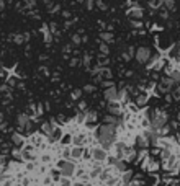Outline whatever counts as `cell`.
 Listing matches in <instances>:
<instances>
[{
    "label": "cell",
    "instance_id": "6da1fadb",
    "mask_svg": "<svg viewBox=\"0 0 180 186\" xmlns=\"http://www.w3.org/2000/svg\"><path fill=\"white\" fill-rule=\"evenodd\" d=\"M115 136H116V126H110V124H103V126L98 127L97 131V139L100 141L102 144V149L108 150L111 147L115 141Z\"/></svg>",
    "mask_w": 180,
    "mask_h": 186
},
{
    "label": "cell",
    "instance_id": "7a4b0ae2",
    "mask_svg": "<svg viewBox=\"0 0 180 186\" xmlns=\"http://www.w3.org/2000/svg\"><path fill=\"white\" fill-rule=\"evenodd\" d=\"M134 56H136V60L139 64H147L149 59H151V51H149V47H139Z\"/></svg>",
    "mask_w": 180,
    "mask_h": 186
},
{
    "label": "cell",
    "instance_id": "3957f363",
    "mask_svg": "<svg viewBox=\"0 0 180 186\" xmlns=\"http://www.w3.org/2000/svg\"><path fill=\"white\" fill-rule=\"evenodd\" d=\"M59 168H61V175H64V176H71L72 173H74V163L72 162H66V160H62L59 163Z\"/></svg>",
    "mask_w": 180,
    "mask_h": 186
},
{
    "label": "cell",
    "instance_id": "277c9868",
    "mask_svg": "<svg viewBox=\"0 0 180 186\" xmlns=\"http://www.w3.org/2000/svg\"><path fill=\"white\" fill-rule=\"evenodd\" d=\"M105 98L108 100V101H116V100H120V91L115 87H108L105 90Z\"/></svg>",
    "mask_w": 180,
    "mask_h": 186
},
{
    "label": "cell",
    "instance_id": "5b68a950",
    "mask_svg": "<svg viewBox=\"0 0 180 186\" xmlns=\"http://www.w3.org/2000/svg\"><path fill=\"white\" fill-rule=\"evenodd\" d=\"M142 10L136 5V7H129L128 8V17L131 18V20H139V18H142Z\"/></svg>",
    "mask_w": 180,
    "mask_h": 186
},
{
    "label": "cell",
    "instance_id": "8992f818",
    "mask_svg": "<svg viewBox=\"0 0 180 186\" xmlns=\"http://www.w3.org/2000/svg\"><path fill=\"white\" fill-rule=\"evenodd\" d=\"M92 157L95 158L97 162H103L106 158V150L102 147H97V149H92Z\"/></svg>",
    "mask_w": 180,
    "mask_h": 186
},
{
    "label": "cell",
    "instance_id": "52a82bcc",
    "mask_svg": "<svg viewBox=\"0 0 180 186\" xmlns=\"http://www.w3.org/2000/svg\"><path fill=\"white\" fill-rule=\"evenodd\" d=\"M105 124H110V126H118L121 121V116H105Z\"/></svg>",
    "mask_w": 180,
    "mask_h": 186
},
{
    "label": "cell",
    "instance_id": "ba28073f",
    "mask_svg": "<svg viewBox=\"0 0 180 186\" xmlns=\"http://www.w3.org/2000/svg\"><path fill=\"white\" fill-rule=\"evenodd\" d=\"M41 131L46 134V136H51L53 131H54V123H44L43 124V127H41Z\"/></svg>",
    "mask_w": 180,
    "mask_h": 186
},
{
    "label": "cell",
    "instance_id": "9c48e42d",
    "mask_svg": "<svg viewBox=\"0 0 180 186\" xmlns=\"http://www.w3.org/2000/svg\"><path fill=\"white\" fill-rule=\"evenodd\" d=\"M113 165L116 167V170H120V172H126V168H128V165H126L124 160H115Z\"/></svg>",
    "mask_w": 180,
    "mask_h": 186
},
{
    "label": "cell",
    "instance_id": "30bf717a",
    "mask_svg": "<svg viewBox=\"0 0 180 186\" xmlns=\"http://www.w3.org/2000/svg\"><path fill=\"white\" fill-rule=\"evenodd\" d=\"M164 123H166V118H164V116H157V118H154V121H152V126L154 127H162Z\"/></svg>",
    "mask_w": 180,
    "mask_h": 186
},
{
    "label": "cell",
    "instance_id": "8fae6325",
    "mask_svg": "<svg viewBox=\"0 0 180 186\" xmlns=\"http://www.w3.org/2000/svg\"><path fill=\"white\" fill-rule=\"evenodd\" d=\"M144 137H146V141L151 142V144H154V142L157 141V136H155V132H152V131H147V132L144 134Z\"/></svg>",
    "mask_w": 180,
    "mask_h": 186
},
{
    "label": "cell",
    "instance_id": "7c38bea8",
    "mask_svg": "<svg viewBox=\"0 0 180 186\" xmlns=\"http://www.w3.org/2000/svg\"><path fill=\"white\" fill-rule=\"evenodd\" d=\"M17 121H18V126H21V127L26 126V124L30 123V119H28V116H26V114H20Z\"/></svg>",
    "mask_w": 180,
    "mask_h": 186
},
{
    "label": "cell",
    "instance_id": "4fadbf2b",
    "mask_svg": "<svg viewBox=\"0 0 180 186\" xmlns=\"http://www.w3.org/2000/svg\"><path fill=\"white\" fill-rule=\"evenodd\" d=\"M136 144H138L139 149H146V145H147V141H146L144 136H138V139H136Z\"/></svg>",
    "mask_w": 180,
    "mask_h": 186
},
{
    "label": "cell",
    "instance_id": "5bb4252c",
    "mask_svg": "<svg viewBox=\"0 0 180 186\" xmlns=\"http://www.w3.org/2000/svg\"><path fill=\"white\" fill-rule=\"evenodd\" d=\"M71 154H72V157H74V158H80V157H82V154H84V149H82V147H79V145H77V147H74V149H72V152H71Z\"/></svg>",
    "mask_w": 180,
    "mask_h": 186
},
{
    "label": "cell",
    "instance_id": "9a60e30c",
    "mask_svg": "<svg viewBox=\"0 0 180 186\" xmlns=\"http://www.w3.org/2000/svg\"><path fill=\"white\" fill-rule=\"evenodd\" d=\"M12 142H13L15 145H21L23 144V139H21L18 134H13V136H12Z\"/></svg>",
    "mask_w": 180,
    "mask_h": 186
},
{
    "label": "cell",
    "instance_id": "2e32d148",
    "mask_svg": "<svg viewBox=\"0 0 180 186\" xmlns=\"http://www.w3.org/2000/svg\"><path fill=\"white\" fill-rule=\"evenodd\" d=\"M110 113H111L113 116H121V109L118 108V106H113V105L110 106Z\"/></svg>",
    "mask_w": 180,
    "mask_h": 186
},
{
    "label": "cell",
    "instance_id": "e0dca14e",
    "mask_svg": "<svg viewBox=\"0 0 180 186\" xmlns=\"http://www.w3.org/2000/svg\"><path fill=\"white\" fill-rule=\"evenodd\" d=\"M102 39H103V41L111 42V41H113V34H111V33H102Z\"/></svg>",
    "mask_w": 180,
    "mask_h": 186
},
{
    "label": "cell",
    "instance_id": "ac0fdd59",
    "mask_svg": "<svg viewBox=\"0 0 180 186\" xmlns=\"http://www.w3.org/2000/svg\"><path fill=\"white\" fill-rule=\"evenodd\" d=\"M144 101H146V95H139L138 98H136V103H138V105H144Z\"/></svg>",
    "mask_w": 180,
    "mask_h": 186
},
{
    "label": "cell",
    "instance_id": "d6986e66",
    "mask_svg": "<svg viewBox=\"0 0 180 186\" xmlns=\"http://www.w3.org/2000/svg\"><path fill=\"white\" fill-rule=\"evenodd\" d=\"M131 25H133L134 28H141L142 23H141V21H138V20H131Z\"/></svg>",
    "mask_w": 180,
    "mask_h": 186
},
{
    "label": "cell",
    "instance_id": "ffe728a7",
    "mask_svg": "<svg viewBox=\"0 0 180 186\" xmlns=\"http://www.w3.org/2000/svg\"><path fill=\"white\" fill-rule=\"evenodd\" d=\"M160 4H164V5H167V7H172V5H173V2H172V0H160Z\"/></svg>",
    "mask_w": 180,
    "mask_h": 186
},
{
    "label": "cell",
    "instance_id": "44dd1931",
    "mask_svg": "<svg viewBox=\"0 0 180 186\" xmlns=\"http://www.w3.org/2000/svg\"><path fill=\"white\" fill-rule=\"evenodd\" d=\"M172 78H173V80H177V82H180V72H173Z\"/></svg>",
    "mask_w": 180,
    "mask_h": 186
},
{
    "label": "cell",
    "instance_id": "7402d4cb",
    "mask_svg": "<svg viewBox=\"0 0 180 186\" xmlns=\"http://www.w3.org/2000/svg\"><path fill=\"white\" fill-rule=\"evenodd\" d=\"M97 5H98V7H100V10H106V5L103 4L102 0H98V2H97Z\"/></svg>",
    "mask_w": 180,
    "mask_h": 186
},
{
    "label": "cell",
    "instance_id": "603a6c76",
    "mask_svg": "<svg viewBox=\"0 0 180 186\" xmlns=\"http://www.w3.org/2000/svg\"><path fill=\"white\" fill-rule=\"evenodd\" d=\"M138 2H139V0H128V5H129V7H136Z\"/></svg>",
    "mask_w": 180,
    "mask_h": 186
},
{
    "label": "cell",
    "instance_id": "cb8c5ba5",
    "mask_svg": "<svg viewBox=\"0 0 180 186\" xmlns=\"http://www.w3.org/2000/svg\"><path fill=\"white\" fill-rule=\"evenodd\" d=\"M25 4H26V7H35V0H25Z\"/></svg>",
    "mask_w": 180,
    "mask_h": 186
},
{
    "label": "cell",
    "instance_id": "d4e9b609",
    "mask_svg": "<svg viewBox=\"0 0 180 186\" xmlns=\"http://www.w3.org/2000/svg\"><path fill=\"white\" fill-rule=\"evenodd\" d=\"M131 178H133V176H131V175H129V173H126V175H124V176H123L124 183H129V181H131Z\"/></svg>",
    "mask_w": 180,
    "mask_h": 186
},
{
    "label": "cell",
    "instance_id": "484cf974",
    "mask_svg": "<svg viewBox=\"0 0 180 186\" xmlns=\"http://www.w3.org/2000/svg\"><path fill=\"white\" fill-rule=\"evenodd\" d=\"M93 8V0H87V10H92Z\"/></svg>",
    "mask_w": 180,
    "mask_h": 186
},
{
    "label": "cell",
    "instance_id": "4316f807",
    "mask_svg": "<svg viewBox=\"0 0 180 186\" xmlns=\"http://www.w3.org/2000/svg\"><path fill=\"white\" fill-rule=\"evenodd\" d=\"M82 141H84V137H82V136H80V137H74V142H75L77 145L82 144Z\"/></svg>",
    "mask_w": 180,
    "mask_h": 186
},
{
    "label": "cell",
    "instance_id": "83f0119b",
    "mask_svg": "<svg viewBox=\"0 0 180 186\" xmlns=\"http://www.w3.org/2000/svg\"><path fill=\"white\" fill-rule=\"evenodd\" d=\"M15 42H18V44H20V42H23V36H21V34L15 36Z\"/></svg>",
    "mask_w": 180,
    "mask_h": 186
},
{
    "label": "cell",
    "instance_id": "f1b7e54d",
    "mask_svg": "<svg viewBox=\"0 0 180 186\" xmlns=\"http://www.w3.org/2000/svg\"><path fill=\"white\" fill-rule=\"evenodd\" d=\"M100 51H102V52H103V54H105V52H108V46L102 44V46H100Z\"/></svg>",
    "mask_w": 180,
    "mask_h": 186
},
{
    "label": "cell",
    "instance_id": "f546056e",
    "mask_svg": "<svg viewBox=\"0 0 180 186\" xmlns=\"http://www.w3.org/2000/svg\"><path fill=\"white\" fill-rule=\"evenodd\" d=\"M61 185H62V186H71V183H69V180L62 178V181H61Z\"/></svg>",
    "mask_w": 180,
    "mask_h": 186
},
{
    "label": "cell",
    "instance_id": "4dcf8cb0",
    "mask_svg": "<svg viewBox=\"0 0 180 186\" xmlns=\"http://www.w3.org/2000/svg\"><path fill=\"white\" fill-rule=\"evenodd\" d=\"M72 41H74V42H75V44H79V42H80V38H79V36H77V34H75V36H74V38H72Z\"/></svg>",
    "mask_w": 180,
    "mask_h": 186
},
{
    "label": "cell",
    "instance_id": "1f68e13d",
    "mask_svg": "<svg viewBox=\"0 0 180 186\" xmlns=\"http://www.w3.org/2000/svg\"><path fill=\"white\" fill-rule=\"evenodd\" d=\"M92 90H93L92 85H87V87H85V91H92Z\"/></svg>",
    "mask_w": 180,
    "mask_h": 186
},
{
    "label": "cell",
    "instance_id": "d6a6232c",
    "mask_svg": "<svg viewBox=\"0 0 180 186\" xmlns=\"http://www.w3.org/2000/svg\"><path fill=\"white\" fill-rule=\"evenodd\" d=\"M51 175H53V178H54V180H57V178H59V173H56V172H53Z\"/></svg>",
    "mask_w": 180,
    "mask_h": 186
},
{
    "label": "cell",
    "instance_id": "836d02e7",
    "mask_svg": "<svg viewBox=\"0 0 180 186\" xmlns=\"http://www.w3.org/2000/svg\"><path fill=\"white\" fill-rule=\"evenodd\" d=\"M106 178H108V173L103 172V173H102V180H106Z\"/></svg>",
    "mask_w": 180,
    "mask_h": 186
},
{
    "label": "cell",
    "instance_id": "e575fe53",
    "mask_svg": "<svg viewBox=\"0 0 180 186\" xmlns=\"http://www.w3.org/2000/svg\"><path fill=\"white\" fill-rule=\"evenodd\" d=\"M43 2H44V4H51V0H43Z\"/></svg>",
    "mask_w": 180,
    "mask_h": 186
},
{
    "label": "cell",
    "instance_id": "d590c367",
    "mask_svg": "<svg viewBox=\"0 0 180 186\" xmlns=\"http://www.w3.org/2000/svg\"><path fill=\"white\" fill-rule=\"evenodd\" d=\"M77 2H80V4H82V2H85V0H77Z\"/></svg>",
    "mask_w": 180,
    "mask_h": 186
},
{
    "label": "cell",
    "instance_id": "8d00e7d4",
    "mask_svg": "<svg viewBox=\"0 0 180 186\" xmlns=\"http://www.w3.org/2000/svg\"><path fill=\"white\" fill-rule=\"evenodd\" d=\"M134 186H141V185H139V183H136V185H134Z\"/></svg>",
    "mask_w": 180,
    "mask_h": 186
},
{
    "label": "cell",
    "instance_id": "74e56055",
    "mask_svg": "<svg viewBox=\"0 0 180 186\" xmlns=\"http://www.w3.org/2000/svg\"><path fill=\"white\" fill-rule=\"evenodd\" d=\"M74 186H82V185H80V183H79V185H74Z\"/></svg>",
    "mask_w": 180,
    "mask_h": 186
},
{
    "label": "cell",
    "instance_id": "f35d334b",
    "mask_svg": "<svg viewBox=\"0 0 180 186\" xmlns=\"http://www.w3.org/2000/svg\"><path fill=\"white\" fill-rule=\"evenodd\" d=\"M17 186H21V185H17Z\"/></svg>",
    "mask_w": 180,
    "mask_h": 186
},
{
    "label": "cell",
    "instance_id": "ab89813d",
    "mask_svg": "<svg viewBox=\"0 0 180 186\" xmlns=\"http://www.w3.org/2000/svg\"><path fill=\"white\" fill-rule=\"evenodd\" d=\"M85 186H88V185H85Z\"/></svg>",
    "mask_w": 180,
    "mask_h": 186
}]
</instances>
